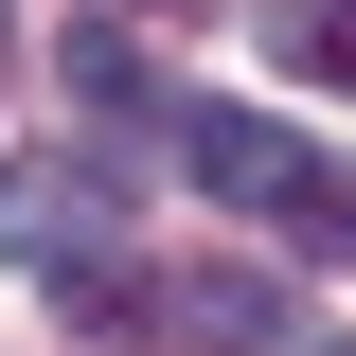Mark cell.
<instances>
[{"instance_id":"obj_1","label":"cell","mask_w":356,"mask_h":356,"mask_svg":"<svg viewBox=\"0 0 356 356\" xmlns=\"http://www.w3.org/2000/svg\"><path fill=\"white\" fill-rule=\"evenodd\" d=\"M178 178H196V196H232V214H285L303 143L267 125V107H178Z\"/></svg>"},{"instance_id":"obj_3","label":"cell","mask_w":356,"mask_h":356,"mask_svg":"<svg viewBox=\"0 0 356 356\" xmlns=\"http://www.w3.org/2000/svg\"><path fill=\"white\" fill-rule=\"evenodd\" d=\"M0 232H18V250H54V267H107L125 196H107V178H18V196H0Z\"/></svg>"},{"instance_id":"obj_7","label":"cell","mask_w":356,"mask_h":356,"mask_svg":"<svg viewBox=\"0 0 356 356\" xmlns=\"http://www.w3.org/2000/svg\"><path fill=\"white\" fill-rule=\"evenodd\" d=\"M321 356H339V339H321Z\"/></svg>"},{"instance_id":"obj_6","label":"cell","mask_w":356,"mask_h":356,"mask_svg":"<svg viewBox=\"0 0 356 356\" xmlns=\"http://www.w3.org/2000/svg\"><path fill=\"white\" fill-rule=\"evenodd\" d=\"M0 54H18V36H0Z\"/></svg>"},{"instance_id":"obj_5","label":"cell","mask_w":356,"mask_h":356,"mask_svg":"<svg viewBox=\"0 0 356 356\" xmlns=\"http://www.w3.org/2000/svg\"><path fill=\"white\" fill-rule=\"evenodd\" d=\"M285 232H303V250H339V267H356V161H303V178H285Z\"/></svg>"},{"instance_id":"obj_4","label":"cell","mask_w":356,"mask_h":356,"mask_svg":"<svg viewBox=\"0 0 356 356\" xmlns=\"http://www.w3.org/2000/svg\"><path fill=\"white\" fill-rule=\"evenodd\" d=\"M267 36H285V72H321V89H356V0H285Z\"/></svg>"},{"instance_id":"obj_2","label":"cell","mask_w":356,"mask_h":356,"mask_svg":"<svg viewBox=\"0 0 356 356\" xmlns=\"http://www.w3.org/2000/svg\"><path fill=\"white\" fill-rule=\"evenodd\" d=\"M178 339L196 356H303V303L267 267H178Z\"/></svg>"}]
</instances>
